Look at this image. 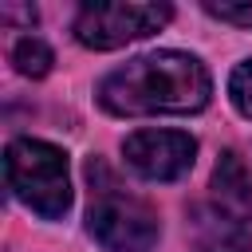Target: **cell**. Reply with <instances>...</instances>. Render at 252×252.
Listing matches in <instances>:
<instances>
[{
  "instance_id": "cell-1",
  "label": "cell",
  "mask_w": 252,
  "mask_h": 252,
  "mask_svg": "<svg viewBox=\"0 0 252 252\" xmlns=\"http://www.w3.org/2000/svg\"><path fill=\"white\" fill-rule=\"evenodd\" d=\"M213 98L209 67L189 51H150L114 67L98 83V102L110 114H197Z\"/></svg>"
},
{
  "instance_id": "cell-2",
  "label": "cell",
  "mask_w": 252,
  "mask_h": 252,
  "mask_svg": "<svg viewBox=\"0 0 252 252\" xmlns=\"http://www.w3.org/2000/svg\"><path fill=\"white\" fill-rule=\"evenodd\" d=\"M87 181H91V205H87V232L106 248V252H150L158 244V213L146 197L130 193L102 158L87 161Z\"/></svg>"
},
{
  "instance_id": "cell-3",
  "label": "cell",
  "mask_w": 252,
  "mask_h": 252,
  "mask_svg": "<svg viewBox=\"0 0 252 252\" xmlns=\"http://www.w3.org/2000/svg\"><path fill=\"white\" fill-rule=\"evenodd\" d=\"M8 189L43 220H59L71 209V173L67 154L43 138H16L4 150Z\"/></svg>"
},
{
  "instance_id": "cell-4",
  "label": "cell",
  "mask_w": 252,
  "mask_h": 252,
  "mask_svg": "<svg viewBox=\"0 0 252 252\" xmlns=\"http://www.w3.org/2000/svg\"><path fill=\"white\" fill-rule=\"evenodd\" d=\"M173 20L169 4H126V0H94L75 16V39L91 51H114L122 43L146 39Z\"/></svg>"
},
{
  "instance_id": "cell-5",
  "label": "cell",
  "mask_w": 252,
  "mask_h": 252,
  "mask_svg": "<svg viewBox=\"0 0 252 252\" xmlns=\"http://www.w3.org/2000/svg\"><path fill=\"white\" fill-rule=\"evenodd\" d=\"M122 158L146 181H177L193 169L197 138L185 130H134L122 142Z\"/></svg>"
},
{
  "instance_id": "cell-6",
  "label": "cell",
  "mask_w": 252,
  "mask_h": 252,
  "mask_svg": "<svg viewBox=\"0 0 252 252\" xmlns=\"http://www.w3.org/2000/svg\"><path fill=\"white\" fill-rule=\"evenodd\" d=\"M189 236L197 252H252V232L240 217L217 209L213 201H197L189 209Z\"/></svg>"
},
{
  "instance_id": "cell-7",
  "label": "cell",
  "mask_w": 252,
  "mask_h": 252,
  "mask_svg": "<svg viewBox=\"0 0 252 252\" xmlns=\"http://www.w3.org/2000/svg\"><path fill=\"white\" fill-rule=\"evenodd\" d=\"M213 205L240 220H252V173H248L244 158L232 150H224L213 169Z\"/></svg>"
},
{
  "instance_id": "cell-8",
  "label": "cell",
  "mask_w": 252,
  "mask_h": 252,
  "mask_svg": "<svg viewBox=\"0 0 252 252\" xmlns=\"http://www.w3.org/2000/svg\"><path fill=\"white\" fill-rule=\"evenodd\" d=\"M12 63H16L20 75H28V79H43V75L51 71L55 55H51V47H47L39 35H20L16 47H12Z\"/></svg>"
},
{
  "instance_id": "cell-9",
  "label": "cell",
  "mask_w": 252,
  "mask_h": 252,
  "mask_svg": "<svg viewBox=\"0 0 252 252\" xmlns=\"http://www.w3.org/2000/svg\"><path fill=\"white\" fill-rule=\"evenodd\" d=\"M228 98H232V106L244 118H252V59H244V63L232 67V75H228Z\"/></svg>"
},
{
  "instance_id": "cell-10",
  "label": "cell",
  "mask_w": 252,
  "mask_h": 252,
  "mask_svg": "<svg viewBox=\"0 0 252 252\" xmlns=\"http://www.w3.org/2000/svg\"><path fill=\"white\" fill-rule=\"evenodd\" d=\"M205 12L220 24L252 28V0H205Z\"/></svg>"
},
{
  "instance_id": "cell-11",
  "label": "cell",
  "mask_w": 252,
  "mask_h": 252,
  "mask_svg": "<svg viewBox=\"0 0 252 252\" xmlns=\"http://www.w3.org/2000/svg\"><path fill=\"white\" fill-rule=\"evenodd\" d=\"M0 20H8V24L20 20V24L32 28V24H35V8H12V4H4V8H0Z\"/></svg>"
}]
</instances>
